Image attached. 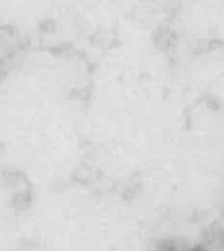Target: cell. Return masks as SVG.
Returning <instances> with one entry per match:
<instances>
[{
  "mask_svg": "<svg viewBox=\"0 0 224 251\" xmlns=\"http://www.w3.org/2000/svg\"><path fill=\"white\" fill-rule=\"evenodd\" d=\"M155 251H182V248L176 242H172V240H164V242H160L159 246H157Z\"/></svg>",
  "mask_w": 224,
  "mask_h": 251,
  "instance_id": "1",
  "label": "cell"
},
{
  "mask_svg": "<svg viewBox=\"0 0 224 251\" xmlns=\"http://www.w3.org/2000/svg\"><path fill=\"white\" fill-rule=\"evenodd\" d=\"M188 251H209V250H205L203 246H193V248H190Z\"/></svg>",
  "mask_w": 224,
  "mask_h": 251,
  "instance_id": "2",
  "label": "cell"
},
{
  "mask_svg": "<svg viewBox=\"0 0 224 251\" xmlns=\"http://www.w3.org/2000/svg\"><path fill=\"white\" fill-rule=\"evenodd\" d=\"M223 246H224V236H223Z\"/></svg>",
  "mask_w": 224,
  "mask_h": 251,
  "instance_id": "3",
  "label": "cell"
}]
</instances>
